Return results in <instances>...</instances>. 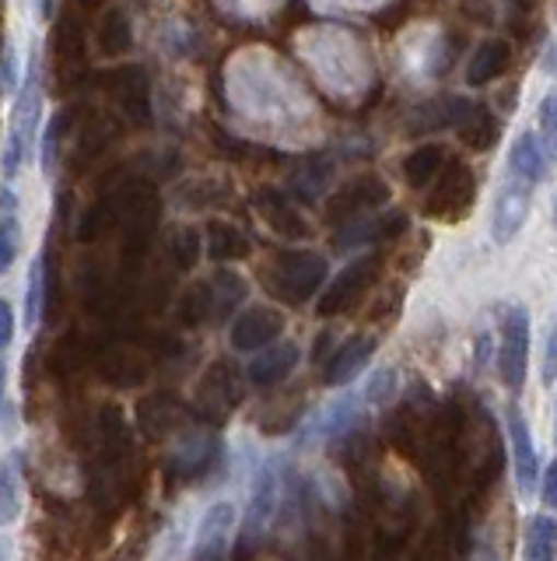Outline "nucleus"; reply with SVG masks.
Masks as SVG:
<instances>
[{"mask_svg":"<svg viewBox=\"0 0 557 561\" xmlns=\"http://www.w3.org/2000/svg\"><path fill=\"white\" fill-rule=\"evenodd\" d=\"M326 280V260L305 250H285L277 253L267 267V288L288 306L309 302Z\"/></svg>","mask_w":557,"mask_h":561,"instance_id":"1","label":"nucleus"},{"mask_svg":"<svg viewBox=\"0 0 557 561\" xmlns=\"http://www.w3.org/2000/svg\"><path fill=\"white\" fill-rule=\"evenodd\" d=\"M277 513H281V470H277V463H264L253 481L246 519H242V540H239L242 554L256 551L267 540Z\"/></svg>","mask_w":557,"mask_h":561,"instance_id":"2","label":"nucleus"},{"mask_svg":"<svg viewBox=\"0 0 557 561\" xmlns=\"http://www.w3.org/2000/svg\"><path fill=\"white\" fill-rule=\"evenodd\" d=\"M526 368H530V312L522 306H512L501 316L498 376L512 393H519L526 386Z\"/></svg>","mask_w":557,"mask_h":561,"instance_id":"3","label":"nucleus"},{"mask_svg":"<svg viewBox=\"0 0 557 561\" xmlns=\"http://www.w3.org/2000/svg\"><path fill=\"white\" fill-rule=\"evenodd\" d=\"M39 119H43V99H39V84L32 81L25 92L19 95V105H14V123H11V130H8L4 162H0V169H4L8 180H14V175L22 172L28 148L36 145Z\"/></svg>","mask_w":557,"mask_h":561,"instance_id":"4","label":"nucleus"},{"mask_svg":"<svg viewBox=\"0 0 557 561\" xmlns=\"http://www.w3.org/2000/svg\"><path fill=\"white\" fill-rule=\"evenodd\" d=\"M530 201H533V183L504 172V183L495 197V215H491V236L498 245H509L519 236L522 221L530 215Z\"/></svg>","mask_w":557,"mask_h":561,"instance_id":"5","label":"nucleus"},{"mask_svg":"<svg viewBox=\"0 0 557 561\" xmlns=\"http://www.w3.org/2000/svg\"><path fill=\"white\" fill-rule=\"evenodd\" d=\"M504 421H509V446H512V470H515V488L522 502L536 495L539 488V460H536V446H533V435L522 411L515 403H509L504 411Z\"/></svg>","mask_w":557,"mask_h":561,"instance_id":"6","label":"nucleus"},{"mask_svg":"<svg viewBox=\"0 0 557 561\" xmlns=\"http://www.w3.org/2000/svg\"><path fill=\"white\" fill-rule=\"evenodd\" d=\"M106 92L113 95V102L124 110V116L130 123H148L151 119V88H148V75L144 67L127 64L116 67L106 75Z\"/></svg>","mask_w":557,"mask_h":561,"instance_id":"7","label":"nucleus"},{"mask_svg":"<svg viewBox=\"0 0 557 561\" xmlns=\"http://www.w3.org/2000/svg\"><path fill=\"white\" fill-rule=\"evenodd\" d=\"M232 526H235V505L232 502H218L204 513L197 543H194V558L189 561H224L232 543Z\"/></svg>","mask_w":557,"mask_h":561,"instance_id":"8","label":"nucleus"},{"mask_svg":"<svg viewBox=\"0 0 557 561\" xmlns=\"http://www.w3.org/2000/svg\"><path fill=\"white\" fill-rule=\"evenodd\" d=\"M285 330V316L270 309V306H253L239 316V320L232 323V347L235 351H264L267 344H274L277 337H281Z\"/></svg>","mask_w":557,"mask_h":561,"instance_id":"9","label":"nucleus"},{"mask_svg":"<svg viewBox=\"0 0 557 561\" xmlns=\"http://www.w3.org/2000/svg\"><path fill=\"white\" fill-rule=\"evenodd\" d=\"M372 271H375V256H361L351 263V267H344L334 285L326 288L323 302H320V316H337L344 309H351L355 298H361L364 288L372 285Z\"/></svg>","mask_w":557,"mask_h":561,"instance_id":"10","label":"nucleus"},{"mask_svg":"<svg viewBox=\"0 0 557 561\" xmlns=\"http://www.w3.org/2000/svg\"><path fill=\"white\" fill-rule=\"evenodd\" d=\"M372 355H375V337H372V333H358V337L344 341L334 351V355H329V362L323 368V382L326 386H347V382H355V376L372 362Z\"/></svg>","mask_w":557,"mask_h":561,"instance_id":"11","label":"nucleus"},{"mask_svg":"<svg viewBox=\"0 0 557 561\" xmlns=\"http://www.w3.org/2000/svg\"><path fill=\"white\" fill-rule=\"evenodd\" d=\"M218 438L214 435H204V432H194L186 435L183 443L172 453V473L183 481H197L204 473H211V467L218 463Z\"/></svg>","mask_w":557,"mask_h":561,"instance_id":"12","label":"nucleus"},{"mask_svg":"<svg viewBox=\"0 0 557 561\" xmlns=\"http://www.w3.org/2000/svg\"><path fill=\"white\" fill-rule=\"evenodd\" d=\"M386 201V183L375 180V175H361L347 190H340L334 201H329V218L334 221H361L358 215L369 207H379Z\"/></svg>","mask_w":557,"mask_h":561,"instance_id":"13","label":"nucleus"},{"mask_svg":"<svg viewBox=\"0 0 557 561\" xmlns=\"http://www.w3.org/2000/svg\"><path fill=\"white\" fill-rule=\"evenodd\" d=\"M239 403V376L232 373V365H211L207 376L200 379V408L211 414L214 421L224 417Z\"/></svg>","mask_w":557,"mask_h":561,"instance_id":"14","label":"nucleus"},{"mask_svg":"<svg viewBox=\"0 0 557 561\" xmlns=\"http://www.w3.org/2000/svg\"><path fill=\"white\" fill-rule=\"evenodd\" d=\"M302 358V351L299 344H267L259 355L250 362V379L256 386H277V382H285L291 373H294V365H299Z\"/></svg>","mask_w":557,"mask_h":561,"instance_id":"15","label":"nucleus"},{"mask_svg":"<svg viewBox=\"0 0 557 561\" xmlns=\"http://www.w3.org/2000/svg\"><path fill=\"white\" fill-rule=\"evenodd\" d=\"M547 162H550V154L544 151V145H539V137L536 134H519L512 140V148H509V172L519 175V180H526V183H544L547 180Z\"/></svg>","mask_w":557,"mask_h":561,"instance_id":"16","label":"nucleus"},{"mask_svg":"<svg viewBox=\"0 0 557 561\" xmlns=\"http://www.w3.org/2000/svg\"><path fill=\"white\" fill-rule=\"evenodd\" d=\"M469 197H474V175H469V169L463 165H452L445 172V180L439 186V193H434V201L428 204L431 215H460V210L469 207Z\"/></svg>","mask_w":557,"mask_h":561,"instance_id":"17","label":"nucleus"},{"mask_svg":"<svg viewBox=\"0 0 557 561\" xmlns=\"http://www.w3.org/2000/svg\"><path fill=\"white\" fill-rule=\"evenodd\" d=\"M522 561H557V519L550 513H536L526 519Z\"/></svg>","mask_w":557,"mask_h":561,"instance_id":"18","label":"nucleus"},{"mask_svg":"<svg viewBox=\"0 0 557 561\" xmlns=\"http://www.w3.org/2000/svg\"><path fill=\"white\" fill-rule=\"evenodd\" d=\"M512 64V49L504 39H487L480 43V49L469 57V67H466V78L469 84H487V81H495L501 78L504 70H509Z\"/></svg>","mask_w":557,"mask_h":561,"instance_id":"19","label":"nucleus"},{"mask_svg":"<svg viewBox=\"0 0 557 561\" xmlns=\"http://www.w3.org/2000/svg\"><path fill=\"white\" fill-rule=\"evenodd\" d=\"M98 373L106 382L130 390V386H141L148 379V358L137 355V351H109V355L98 362Z\"/></svg>","mask_w":557,"mask_h":561,"instance_id":"20","label":"nucleus"},{"mask_svg":"<svg viewBox=\"0 0 557 561\" xmlns=\"http://www.w3.org/2000/svg\"><path fill=\"white\" fill-rule=\"evenodd\" d=\"M95 43L98 49L106 53V57H119V53H127L134 46V22L124 8H109L102 14V22L95 28Z\"/></svg>","mask_w":557,"mask_h":561,"instance_id":"21","label":"nucleus"},{"mask_svg":"<svg viewBox=\"0 0 557 561\" xmlns=\"http://www.w3.org/2000/svg\"><path fill=\"white\" fill-rule=\"evenodd\" d=\"M22 253V218L14 190L4 193V210H0V277H4Z\"/></svg>","mask_w":557,"mask_h":561,"instance_id":"22","label":"nucleus"},{"mask_svg":"<svg viewBox=\"0 0 557 561\" xmlns=\"http://www.w3.org/2000/svg\"><path fill=\"white\" fill-rule=\"evenodd\" d=\"M54 49H57L60 64H67V67L84 64V57H89V35H84L81 22H74L71 14H60V18H57Z\"/></svg>","mask_w":557,"mask_h":561,"instance_id":"23","label":"nucleus"},{"mask_svg":"<svg viewBox=\"0 0 557 561\" xmlns=\"http://www.w3.org/2000/svg\"><path fill=\"white\" fill-rule=\"evenodd\" d=\"M456 130H460V137L466 140L469 148L484 151V148H491V145H495V137H498V123H495V116H491V113H484L480 105L466 102V110H463V116H460V123H456Z\"/></svg>","mask_w":557,"mask_h":561,"instance_id":"24","label":"nucleus"},{"mask_svg":"<svg viewBox=\"0 0 557 561\" xmlns=\"http://www.w3.org/2000/svg\"><path fill=\"white\" fill-rule=\"evenodd\" d=\"M256 204H259V210H264L267 221H270L281 236H288V239L305 236V225H302V218H299V210H294V207L281 197V193L264 190V193L256 197Z\"/></svg>","mask_w":557,"mask_h":561,"instance_id":"25","label":"nucleus"},{"mask_svg":"<svg viewBox=\"0 0 557 561\" xmlns=\"http://www.w3.org/2000/svg\"><path fill=\"white\" fill-rule=\"evenodd\" d=\"M358 408H361V397H344L337 403H329L316 425V435L329 443V438H340L344 432H351L358 421Z\"/></svg>","mask_w":557,"mask_h":561,"instance_id":"26","label":"nucleus"},{"mask_svg":"<svg viewBox=\"0 0 557 561\" xmlns=\"http://www.w3.org/2000/svg\"><path fill=\"white\" fill-rule=\"evenodd\" d=\"M207 253L214 260H239L250 253V242L239 228L224 225V221H211L207 225Z\"/></svg>","mask_w":557,"mask_h":561,"instance_id":"27","label":"nucleus"},{"mask_svg":"<svg viewBox=\"0 0 557 561\" xmlns=\"http://www.w3.org/2000/svg\"><path fill=\"white\" fill-rule=\"evenodd\" d=\"M84 358H89V351H84V337L78 330H71L54 344V351H49V368H54L57 376H71L84 365Z\"/></svg>","mask_w":557,"mask_h":561,"instance_id":"28","label":"nucleus"},{"mask_svg":"<svg viewBox=\"0 0 557 561\" xmlns=\"http://www.w3.org/2000/svg\"><path fill=\"white\" fill-rule=\"evenodd\" d=\"M179 323L183 327H200L214 320V295L211 285H194L183 298H179Z\"/></svg>","mask_w":557,"mask_h":561,"instance_id":"29","label":"nucleus"},{"mask_svg":"<svg viewBox=\"0 0 557 561\" xmlns=\"http://www.w3.org/2000/svg\"><path fill=\"white\" fill-rule=\"evenodd\" d=\"M46 302H49V274H46V263L36 260L28 271V291H25V323L28 327L43 323Z\"/></svg>","mask_w":557,"mask_h":561,"instance_id":"30","label":"nucleus"},{"mask_svg":"<svg viewBox=\"0 0 557 561\" xmlns=\"http://www.w3.org/2000/svg\"><path fill=\"white\" fill-rule=\"evenodd\" d=\"M141 428L151 438H165L172 428H176V403L169 397H148L141 403Z\"/></svg>","mask_w":557,"mask_h":561,"instance_id":"31","label":"nucleus"},{"mask_svg":"<svg viewBox=\"0 0 557 561\" xmlns=\"http://www.w3.org/2000/svg\"><path fill=\"white\" fill-rule=\"evenodd\" d=\"M442 169V148L439 145H421L410 158H407V165H404V175H407V183L410 186H428L434 175H439Z\"/></svg>","mask_w":557,"mask_h":561,"instance_id":"32","label":"nucleus"},{"mask_svg":"<svg viewBox=\"0 0 557 561\" xmlns=\"http://www.w3.org/2000/svg\"><path fill=\"white\" fill-rule=\"evenodd\" d=\"M207 285H211V295H214V320L229 316L242 302V298H246V280H242L239 274H232V271L214 274V280H207Z\"/></svg>","mask_w":557,"mask_h":561,"instance_id":"33","label":"nucleus"},{"mask_svg":"<svg viewBox=\"0 0 557 561\" xmlns=\"http://www.w3.org/2000/svg\"><path fill=\"white\" fill-rule=\"evenodd\" d=\"M536 127H539V145L557 162V88L544 95L536 110Z\"/></svg>","mask_w":557,"mask_h":561,"instance_id":"34","label":"nucleus"},{"mask_svg":"<svg viewBox=\"0 0 557 561\" xmlns=\"http://www.w3.org/2000/svg\"><path fill=\"white\" fill-rule=\"evenodd\" d=\"M200 253H204V245L194 228H179V232L172 236V263H176V271H194Z\"/></svg>","mask_w":557,"mask_h":561,"instance_id":"35","label":"nucleus"},{"mask_svg":"<svg viewBox=\"0 0 557 561\" xmlns=\"http://www.w3.org/2000/svg\"><path fill=\"white\" fill-rule=\"evenodd\" d=\"M396 393V376H393V368H382V373H375L369 379V386H364V400L369 403H386L390 397Z\"/></svg>","mask_w":557,"mask_h":561,"instance_id":"36","label":"nucleus"},{"mask_svg":"<svg viewBox=\"0 0 557 561\" xmlns=\"http://www.w3.org/2000/svg\"><path fill=\"white\" fill-rule=\"evenodd\" d=\"M14 516H19V488L8 470H0V526H8Z\"/></svg>","mask_w":557,"mask_h":561,"instance_id":"37","label":"nucleus"},{"mask_svg":"<svg viewBox=\"0 0 557 561\" xmlns=\"http://www.w3.org/2000/svg\"><path fill=\"white\" fill-rule=\"evenodd\" d=\"M0 81H4L8 92H19L22 84V67H19V49L8 39L4 43V57H0Z\"/></svg>","mask_w":557,"mask_h":561,"instance_id":"38","label":"nucleus"},{"mask_svg":"<svg viewBox=\"0 0 557 561\" xmlns=\"http://www.w3.org/2000/svg\"><path fill=\"white\" fill-rule=\"evenodd\" d=\"M539 502H544L550 513H557V460H550L544 478H539Z\"/></svg>","mask_w":557,"mask_h":561,"instance_id":"39","label":"nucleus"},{"mask_svg":"<svg viewBox=\"0 0 557 561\" xmlns=\"http://www.w3.org/2000/svg\"><path fill=\"white\" fill-rule=\"evenodd\" d=\"M60 116L57 119H49V127H46V137H43V169L49 172L57 165V137H60Z\"/></svg>","mask_w":557,"mask_h":561,"instance_id":"40","label":"nucleus"},{"mask_svg":"<svg viewBox=\"0 0 557 561\" xmlns=\"http://www.w3.org/2000/svg\"><path fill=\"white\" fill-rule=\"evenodd\" d=\"M11 341H14V309L8 298H0V351H8Z\"/></svg>","mask_w":557,"mask_h":561,"instance_id":"41","label":"nucleus"},{"mask_svg":"<svg viewBox=\"0 0 557 561\" xmlns=\"http://www.w3.org/2000/svg\"><path fill=\"white\" fill-rule=\"evenodd\" d=\"M557 379V320L547 333V355H544V382L550 386Z\"/></svg>","mask_w":557,"mask_h":561,"instance_id":"42","label":"nucleus"},{"mask_svg":"<svg viewBox=\"0 0 557 561\" xmlns=\"http://www.w3.org/2000/svg\"><path fill=\"white\" fill-rule=\"evenodd\" d=\"M4 397H8V365L0 362V414H4Z\"/></svg>","mask_w":557,"mask_h":561,"instance_id":"43","label":"nucleus"},{"mask_svg":"<svg viewBox=\"0 0 557 561\" xmlns=\"http://www.w3.org/2000/svg\"><path fill=\"white\" fill-rule=\"evenodd\" d=\"M78 4H81V8H89V11H92V8H98V4H102V0H78Z\"/></svg>","mask_w":557,"mask_h":561,"instance_id":"44","label":"nucleus"},{"mask_svg":"<svg viewBox=\"0 0 557 561\" xmlns=\"http://www.w3.org/2000/svg\"><path fill=\"white\" fill-rule=\"evenodd\" d=\"M554 438H557V408H554Z\"/></svg>","mask_w":557,"mask_h":561,"instance_id":"45","label":"nucleus"},{"mask_svg":"<svg viewBox=\"0 0 557 561\" xmlns=\"http://www.w3.org/2000/svg\"><path fill=\"white\" fill-rule=\"evenodd\" d=\"M554 228H557V204H554Z\"/></svg>","mask_w":557,"mask_h":561,"instance_id":"46","label":"nucleus"}]
</instances>
